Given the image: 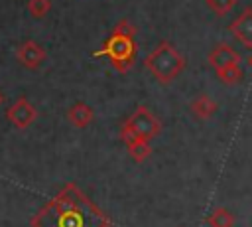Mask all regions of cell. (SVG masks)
Returning <instances> with one entry per match:
<instances>
[{
    "label": "cell",
    "instance_id": "6da1fadb",
    "mask_svg": "<svg viewBox=\"0 0 252 227\" xmlns=\"http://www.w3.org/2000/svg\"><path fill=\"white\" fill-rule=\"evenodd\" d=\"M32 227H110V217L77 186L65 184L30 219Z\"/></svg>",
    "mask_w": 252,
    "mask_h": 227
},
{
    "label": "cell",
    "instance_id": "7a4b0ae2",
    "mask_svg": "<svg viewBox=\"0 0 252 227\" xmlns=\"http://www.w3.org/2000/svg\"><path fill=\"white\" fill-rule=\"evenodd\" d=\"M134 38H136V26H132L130 20L122 18L114 26L112 34L104 39L100 49H96L93 55L106 57L116 73H128L138 53V43Z\"/></svg>",
    "mask_w": 252,
    "mask_h": 227
},
{
    "label": "cell",
    "instance_id": "3957f363",
    "mask_svg": "<svg viewBox=\"0 0 252 227\" xmlns=\"http://www.w3.org/2000/svg\"><path fill=\"white\" fill-rule=\"evenodd\" d=\"M144 67L154 75L158 83L169 85L185 69V57L169 41H159L144 57Z\"/></svg>",
    "mask_w": 252,
    "mask_h": 227
},
{
    "label": "cell",
    "instance_id": "277c9868",
    "mask_svg": "<svg viewBox=\"0 0 252 227\" xmlns=\"http://www.w3.org/2000/svg\"><path fill=\"white\" fill-rule=\"evenodd\" d=\"M159 132H161V120L146 105H138L120 126V138L138 136L144 140H154L156 136H159Z\"/></svg>",
    "mask_w": 252,
    "mask_h": 227
},
{
    "label": "cell",
    "instance_id": "5b68a950",
    "mask_svg": "<svg viewBox=\"0 0 252 227\" xmlns=\"http://www.w3.org/2000/svg\"><path fill=\"white\" fill-rule=\"evenodd\" d=\"M35 118H37V111H35V107L30 103V99H26V97H18V99L6 109V120H8L14 128H18V130L28 128Z\"/></svg>",
    "mask_w": 252,
    "mask_h": 227
},
{
    "label": "cell",
    "instance_id": "8992f818",
    "mask_svg": "<svg viewBox=\"0 0 252 227\" xmlns=\"http://www.w3.org/2000/svg\"><path fill=\"white\" fill-rule=\"evenodd\" d=\"M228 32L232 34V38H234L240 45L252 49V6L244 8V10L228 24Z\"/></svg>",
    "mask_w": 252,
    "mask_h": 227
},
{
    "label": "cell",
    "instance_id": "52a82bcc",
    "mask_svg": "<svg viewBox=\"0 0 252 227\" xmlns=\"http://www.w3.org/2000/svg\"><path fill=\"white\" fill-rule=\"evenodd\" d=\"M16 57L18 61L28 67V69H37L45 59H47V51L43 49V45H39L33 39H26L22 45H18L16 49Z\"/></svg>",
    "mask_w": 252,
    "mask_h": 227
},
{
    "label": "cell",
    "instance_id": "ba28073f",
    "mask_svg": "<svg viewBox=\"0 0 252 227\" xmlns=\"http://www.w3.org/2000/svg\"><path fill=\"white\" fill-rule=\"evenodd\" d=\"M207 61H209V65H211L215 71H219V69L228 67V65H240V53H238L230 43L220 41V43H217V45L209 51Z\"/></svg>",
    "mask_w": 252,
    "mask_h": 227
},
{
    "label": "cell",
    "instance_id": "9c48e42d",
    "mask_svg": "<svg viewBox=\"0 0 252 227\" xmlns=\"http://www.w3.org/2000/svg\"><path fill=\"white\" fill-rule=\"evenodd\" d=\"M189 109H191V114H193L195 118H199V120H209V118H213L215 113L219 111V105H217V101H215L211 95L201 93V95H197V97L191 101Z\"/></svg>",
    "mask_w": 252,
    "mask_h": 227
},
{
    "label": "cell",
    "instance_id": "30bf717a",
    "mask_svg": "<svg viewBox=\"0 0 252 227\" xmlns=\"http://www.w3.org/2000/svg\"><path fill=\"white\" fill-rule=\"evenodd\" d=\"M67 120L75 126V128H87L93 120H94V111L93 107H89L83 101H77L73 107L67 109Z\"/></svg>",
    "mask_w": 252,
    "mask_h": 227
},
{
    "label": "cell",
    "instance_id": "8fae6325",
    "mask_svg": "<svg viewBox=\"0 0 252 227\" xmlns=\"http://www.w3.org/2000/svg\"><path fill=\"white\" fill-rule=\"evenodd\" d=\"M122 140H124L126 150L134 162H144L146 158H150V154H152L150 140H144L138 136H122Z\"/></svg>",
    "mask_w": 252,
    "mask_h": 227
},
{
    "label": "cell",
    "instance_id": "7c38bea8",
    "mask_svg": "<svg viewBox=\"0 0 252 227\" xmlns=\"http://www.w3.org/2000/svg\"><path fill=\"white\" fill-rule=\"evenodd\" d=\"M209 227H234V215L226 207H217L207 217Z\"/></svg>",
    "mask_w": 252,
    "mask_h": 227
},
{
    "label": "cell",
    "instance_id": "4fadbf2b",
    "mask_svg": "<svg viewBox=\"0 0 252 227\" xmlns=\"http://www.w3.org/2000/svg\"><path fill=\"white\" fill-rule=\"evenodd\" d=\"M215 75L224 85H238L240 79H242V69H240V65H228V67H222V69L215 71Z\"/></svg>",
    "mask_w": 252,
    "mask_h": 227
},
{
    "label": "cell",
    "instance_id": "5bb4252c",
    "mask_svg": "<svg viewBox=\"0 0 252 227\" xmlns=\"http://www.w3.org/2000/svg\"><path fill=\"white\" fill-rule=\"evenodd\" d=\"M49 10H51V0H28V12L35 20L45 18Z\"/></svg>",
    "mask_w": 252,
    "mask_h": 227
},
{
    "label": "cell",
    "instance_id": "9a60e30c",
    "mask_svg": "<svg viewBox=\"0 0 252 227\" xmlns=\"http://www.w3.org/2000/svg\"><path fill=\"white\" fill-rule=\"evenodd\" d=\"M207 8L215 14V16H226L234 6H236V0H205Z\"/></svg>",
    "mask_w": 252,
    "mask_h": 227
},
{
    "label": "cell",
    "instance_id": "2e32d148",
    "mask_svg": "<svg viewBox=\"0 0 252 227\" xmlns=\"http://www.w3.org/2000/svg\"><path fill=\"white\" fill-rule=\"evenodd\" d=\"M4 103V95H2V91H0V105Z\"/></svg>",
    "mask_w": 252,
    "mask_h": 227
},
{
    "label": "cell",
    "instance_id": "e0dca14e",
    "mask_svg": "<svg viewBox=\"0 0 252 227\" xmlns=\"http://www.w3.org/2000/svg\"><path fill=\"white\" fill-rule=\"evenodd\" d=\"M248 65H250V67H252V55H250V57H248Z\"/></svg>",
    "mask_w": 252,
    "mask_h": 227
},
{
    "label": "cell",
    "instance_id": "ac0fdd59",
    "mask_svg": "<svg viewBox=\"0 0 252 227\" xmlns=\"http://www.w3.org/2000/svg\"><path fill=\"white\" fill-rule=\"evenodd\" d=\"M177 227H183V225H177Z\"/></svg>",
    "mask_w": 252,
    "mask_h": 227
}]
</instances>
